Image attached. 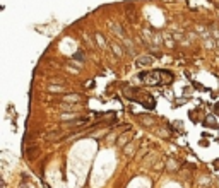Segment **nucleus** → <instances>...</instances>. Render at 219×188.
Masks as SVG:
<instances>
[{"label":"nucleus","mask_w":219,"mask_h":188,"mask_svg":"<svg viewBox=\"0 0 219 188\" xmlns=\"http://www.w3.org/2000/svg\"><path fill=\"white\" fill-rule=\"evenodd\" d=\"M139 77L149 86H168L175 79L170 70H147V72H142Z\"/></svg>","instance_id":"nucleus-1"},{"label":"nucleus","mask_w":219,"mask_h":188,"mask_svg":"<svg viewBox=\"0 0 219 188\" xmlns=\"http://www.w3.org/2000/svg\"><path fill=\"white\" fill-rule=\"evenodd\" d=\"M206 121H207V126H212V128H216L217 123H216V118L212 116V115H209V116L206 118Z\"/></svg>","instance_id":"nucleus-2"},{"label":"nucleus","mask_w":219,"mask_h":188,"mask_svg":"<svg viewBox=\"0 0 219 188\" xmlns=\"http://www.w3.org/2000/svg\"><path fill=\"white\" fill-rule=\"evenodd\" d=\"M151 62H152L151 57H145V58H139V60H137V65H149Z\"/></svg>","instance_id":"nucleus-3"},{"label":"nucleus","mask_w":219,"mask_h":188,"mask_svg":"<svg viewBox=\"0 0 219 188\" xmlns=\"http://www.w3.org/2000/svg\"><path fill=\"white\" fill-rule=\"evenodd\" d=\"M75 60H84V53L82 52H79V53H75V57H74Z\"/></svg>","instance_id":"nucleus-4"},{"label":"nucleus","mask_w":219,"mask_h":188,"mask_svg":"<svg viewBox=\"0 0 219 188\" xmlns=\"http://www.w3.org/2000/svg\"><path fill=\"white\" fill-rule=\"evenodd\" d=\"M216 111H217V113H219V103L216 104Z\"/></svg>","instance_id":"nucleus-5"},{"label":"nucleus","mask_w":219,"mask_h":188,"mask_svg":"<svg viewBox=\"0 0 219 188\" xmlns=\"http://www.w3.org/2000/svg\"><path fill=\"white\" fill-rule=\"evenodd\" d=\"M216 166H217V168H219V159H217V161H216Z\"/></svg>","instance_id":"nucleus-6"}]
</instances>
